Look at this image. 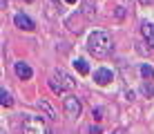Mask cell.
<instances>
[{
    "instance_id": "cell-13",
    "label": "cell",
    "mask_w": 154,
    "mask_h": 134,
    "mask_svg": "<svg viewBox=\"0 0 154 134\" xmlns=\"http://www.w3.org/2000/svg\"><path fill=\"white\" fill-rule=\"evenodd\" d=\"M65 2H69V5H76V2H78V0H65Z\"/></svg>"
},
{
    "instance_id": "cell-1",
    "label": "cell",
    "mask_w": 154,
    "mask_h": 134,
    "mask_svg": "<svg viewBox=\"0 0 154 134\" xmlns=\"http://www.w3.org/2000/svg\"><path fill=\"white\" fill-rule=\"evenodd\" d=\"M87 49L94 58H105V56L112 54L114 42H112L107 31H94V34L89 36V40H87Z\"/></svg>"
},
{
    "instance_id": "cell-9",
    "label": "cell",
    "mask_w": 154,
    "mask_h": 134,
    "mask_svg": "<svg viewBox=\"0 0 154 134\" xmlns=\"http://www.w3.org/2000/svg\"><path fill=\"white\" fill-rule=\"evenodd\" d=\"M38 107H40V110L47 114V119H51V121H54V119H58V114L54 112V107H51L49 103H47L45 98H40V101H38Z\"/></svg>"
},
{
    "instance_id": "cell-10",
    "label": "cell",
    "mask_w": 154,
    "mask_h": 134,
    "mask_svg": "<svg viewBox=\"0 0 154 134\" xmlns=\"http://www.w3.org/2000/svg\"><path fill=\"white\" fill-rule=\"evenodd\" d=\"M0 103H2V107H11L14 105V98L9 92H5V89H0Z\"/></svg>"
},
{
    "instance_id": "cell-12",
    "label": "cell",
    "mask_w": 154,
    "mask_h": 134,
    "mask_svg": "<svg viewBox=\"0 0 154 134\" xmlns=\"http://www.w3.org/2000/svg\"><path fill=\"white\" fill-rule=\"evenodd\" d=\"M74 67H76V69H78V72H81V74H87V72H89L87 63H85L83 58H78V61H74Z\"/></svg>"
},
{
    "instance_id": "cell-7",
    "label": "cell",
    "mask_w": 154,
    "mask_h": 134,
    "mask_svg": "<svg viewBox=\"0 0 154 134\" xmlns=\"http://www.w3.org/2000/svg\"><path fill=\"white\" fill-rule=\"evenodd\" d=\"M112 78H114V74L109 72V69H105V67H100V69L94 72V80H96V85H107Z\"/></svg>"
},
{
    "instance_id": "cell-2",
    "label": "cell",
    "mask_w": 154,
    "mask_h": 134,
    "mask_svg": "<svg viewBox=\"0 0 154 134\" xmlns=\"http://www.w3.org/2000/svg\"><path fill=\"white\" fill-rule=\"evenodd\" d=\"M49 87L54 89L56 94H65V92H72L74 87H76V80L74 76H69L67 72H63V69H58L49 76Z\"/></svg>"
},
{
    "instance_id": "cell-14",
    "label": "cell",
    "mask_w": 154,
    "mask_h": 134,
    "mask_svg": "<svg viewBox=\"0 0 154 134\" xmlns=\"http://www.w3.org/2000/svg\"><path fill=\"white\" fill-rule=\"evenodd\" d=\"M141 2H150V0H141Z\"/></svg>"
},
{
    "instance_id": "cell-8",
    "label": "cell",
    "mask_w": 154,
    "mask_h": 134,
    "mask_svg": "<svg viewBox=\"0 0 154 134\" xmlns=\"http://www.w3.org/2000/svg\"><path fill=\"white\" fill-rule=\"evenodd\" d=\"M16 74H18V78H23V80H29L34 72H31V67L27 65V63H23V61H20V63H16Z\"/></svg>"
},
{
    "instance_id": "cell-5",
    "label": "cell",
    "mask_w": 154,
    "mask_h": 134,
    "mask_svg": "<svg viewBox=\"0 0 154 134\" xmlns=\"http://www.w3.org/2000/svg\"><path fill=\"white\" fill-rule=\"evenodd\" d=\"M14 23H16V27H18V29H25V31H31V29L36 27L34 20H31L29 16H25V14H16Z\"/></svg>"
},
{
    "instance_id": "cell-3",
    "label": "cell",
    "mask_w": 154,
    "mask_h": 134,
    "mask_svg": "<svg viewBox=\"0 0 154 134\" xmlns=\"http://www.w3.org/2000/svg\"><path fill=\"white\" fill-rule=\"evenodd\" d=\"M23 134H49L47 132L45 121L38 119V116H27L23 121Z\"/></svg>"
},
{
    "instance_id": "cell-11",
    "label": "cell",
    "mask_w": 154,
    "mask_h": 134,
    "mask_svg": "<svg viewBox=\"0 0 154 134\" xmlns=\"http://www.w3.org/2000/svg\"><path fill=\"white\" fill-rule=\"evenodd\" d=\"M141 74H143V78H145V80H154V69L147 65V63L141 67Z\"/></svg>"
},
{
    "instance_id": "cell-6",
    "label": "cell",
    "mask_w": 154,
    "mask_h": 134,
    "mask_svg": "<svg viewBox=\"0 0 154 134\" xmlns=\"http://www.w3.org/2000/svg\"><path fill=\"white\" fill-rule=\"evenodd\" d=\"M141 34H143V38H145V42L150 45V49L154 51V25L152 23H143L141 25Z\"/></svg>"
},
{
    "instance_id": "cell-4",
    "label": "cell",
    "mask_w": 154,
    "mask_h": 134,
    "mask_svg": "<svg viewBox=\"0 0 154 134\" xmlns=\"http://www.w3.org/2000/svg\"><path fill=\"white\" fill-rule=\"evenodd\" d=\"M81 112H83L81 101H78L76 96H67L65 98V114H67V119H78Z\"/></svg>"
}]
</instances>
